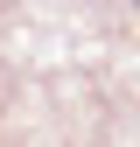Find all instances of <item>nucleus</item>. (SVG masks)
<instances>
[{
    "mask_svg": "<svg viewBox=\"0 0 140 147\" xmlns=\"http://www.w3.org/2000/svg\"><path fill=\"white\" fill-rule=\"evenodd\" d=\"M133 7H140V0H133Z\"/></svg>",
    "mask_w": 140,
    "mask_h": 147,
    "instance_id": "obj_1",
    "label": "nucleus"
}]
</instances>
